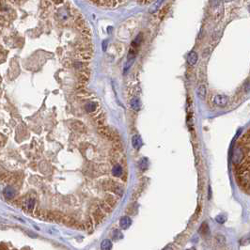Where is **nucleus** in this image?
<instances>
[{
  "label": "nucleus",
  "mask_w": 250,
  "mask_h": 250,
  "mask_svg": "<svg viewBox=\"0 0 250 250\" xmlns=\"http://www.w3.org/2000/svg\"><path fill=\"white\" fill-rule=\"evenodd\" d=\"M99 134L101 136H103L104 137L107 138V139H118V138H116V134H117V132H114V131H111L110 128H108L106 126H101L99 127Z\"/></svg>",
  "instance_id": "nucleus-1"
},
{
  "label": "nucleus",
  "mask_w": 250,
  "mask_h": 250,
  "mask_svg": "<svg viewBox=\"0 0 250 250\" xmlns=\"http://www.w3.org/2000/svg\"><path fill=\"white\" fill-rule=\"evenodd\" d=\"M22 206L26 213H32L35 206V198H24L23 199Z\"/></svg>",
  "instance_id": "nucleus-2"
},
{
  "label": "nucleus",
  "mask_w": 250,
  "mask_h": 250,
  "mask_svg": "<svg viewBox=\"0 0 250 250\" xmlns=\"http://www.w3.org/2000/svg\"><path fill=\"white\" fill-rule=\"evenodd\" d=\"M229 102V98L226 95H216L214 97V104L218 106H225Z\"/></svg>",
  "instance_id": "nucleus-3"
},
{
  "label": "nucleus",
  "mask_w": 250,
  "mask_h": 250,
  "mask_svg": "<svg viewBox=\"0 0 250 250\" xmlns=\"http://www.w3.org/2000/svg\"><path fill=\"white\" fill-rule=\"evenodd\" d=\"M93 215H94V219L97 221V223L103 222L105 220V214H104V211L102 210L101 208L96 209V211L94 212V214H93Z\"/></svg>",
  "instance_id": "nucleus-4"
},
{
  "label": "nucleus",
  "mask_w": 250,
  "mask_h": 250,
  "mask_svg": "<svg viewBox=\"0 0 250 250\" xmlns=\"http://www.w3.org/2000/svg\"><path fill=\"white\" fill-rule=\"evenodd\" d=\"M131 224H132V220H131V218L129 216H123V217L120 218V226L121 229H123V230L128 229L129 227L131 226Z\"/></svg>",
  "instance_id": "nucleus-5"
},
{
  "label": "nucleus",
  "mask_w": 250,
  "mask_h": 250,
  "mask_svg": "<svg viewBox=\"0 0 250 250\" xmlns=\"http://www.w3.org/2000/svg\"><path fill=\"white\" fill-rule=\"evenodd\" d=\"M4 196L8 199H11L15 196V189L12 186H8L4 189Z\"/></svg>",
  "instance_id": "nucleus-6"
},
{
  "label": "nucleus",
  "mask_w": 250,
  "mask_h": 250,
  "mask_svg": "<svg viewBox=\"0 0 250 250\" xmlns=\"http://www.w3.org/2000/svg\"><path fill=\"white\" fill-rule=\"evenodd\" d=\"M132 144H133V147H134L136 150L140 149V147L142 146L141 137H140L138 135L134 136H133V138H132Z\"/></svg>",
  "instance_id": "nucleus-7"
},
{
  "label": "nucleus",
  "mask_w": 250,
  "mask_h": 250,
  "mask_svg": "<svg viewBox=\"0 0 250 250\" xmlns=\"http://www.w3.org/2000/svg\"><path fill=\"white\" fill-rule=\"evenodd\" d=\"M78 81H79L80 84L86 85L89 81V74L86 73L85 70H83V72H80L79 74H78Z\"/></svg>",
  "instance_id": "nucleus-8"
},
{
  "label": "nucleus",
  "mask_w": 250,
  "mask_h": 250,
  "mask_svg": "<svg viewBox=\"0 0 250 250\" xmlns=\"http://www.w3.org/2000/svg\"><path fill=\"white\" fill-rule=\"evenodd\" d=\"M187 61L190 65H195L198 61V54L196 52H191L188 55V58H187Z\"/></svg>",
  "instance_id": "nucleus-9"
},
{
  "label": "nucleus",
  "mask_w": 250,
  "mask_h": 250,
  "mask_svg": "<svg viewBox=\"0 0 250 250\" xmlns=\"http://www.w3.org/2000/svg\"><path fill=\"white\" fill-rule=\"evenodd\" d=\"M92 57V54L90 50H81L79 54V58L83 60H89Z\"/></svg>",
  "instance_id": "nucleus-10"
},
{
  "label": "nucleus",
  "mask_w": 250,
  "mask_h": 250,
  "mask_svg": "<svg viewBox=\"0 0 250 250\" xmlns=\"http://www.w3.org/2000/svg\"><path fill=\"white\" fill-rule=\"evenodd\" d=\"M105 201L108 203L109 205H110L111 207H115L117 205V203H118V201H117V198L115 196H113V195L111 194H108L106 195V198H105Z\"/></svg>",
  "instance_id": "nucleus-11"
},
{
  "label": "nucleus",
  "mask_w": 250,
  "mask_h": 250,
  "mask_svg": "<svg viewBox=\"0 0 250 250\" xmlns=\"http://www.w3.org/2000/svg\"><path fill=\"white\" fill-rule=\"evenodd\" d=\"M206 93H207V89H206V87L204 85H200L198 89V96L201 99V100H204L205 97H206Z\"/></svg>",
  "instance_id": "nucleus-12"
},
{
  "label": "nucleus",
  "mask_w": 250,
  "mask_h": 250,
  "mask_svg": "<svg viewBox=\"0 0 250 250\" xmlns=\"http://www.w3.org/2000/svg\"><path fill=\"white\" fill-rule=\"evenodd\" d=\"M100 208L103 210L104 212L108 213V214H110L112 212V210H113V207H111L110 205H109L106 201H102L101 204H100Z\"/></svg>",
  "instance_id": "nucleus-13"
},
{
  "label": "nucleus",
  "mask_w": 250,
  "mask_h": 250,
  "mask_svg": "<svg viewBox=\"0 0 250 250\" xmlns=\"http://www.w3.org/2000/svg\"><path fill=\"white\" fill-rule=\"evenodd\" d=\"M130 105H131V107L133 109H134V110L138 111L139 109H140V101H139V99L138 98L132 99L131 103H130Z\"/></svg>",
  "instance_id": "nucleus-14"
},
{
  "label": "nucleus",
  "mask_w": 250,
  "mask_h": 250,
  "mask_svg": "<svg viewBox=\"0 0 250 250\" xmlns=\"http://www.w3.org/2000/svg\"><path fill=\"white\" fill-rule=\"evenodd\" d=\"M112 174L116 177H120L121 176L122 174V167L121 166H120L119 164H117V165L114 166L113 169H112Z\"/></svg>",
  "instance_id": "nucleus-15"
},
{
  "label": "nucleus",
  "mask_w": 250,
  "mask_h": 250,
  "mask_svg": "<svg viewBox=\"0 0 250 250\" xmlns=\"http://www.w3.org/2000/svg\"><path fill=\"white\" fill-rule=\"evenodd\" d=\"M101 248L103 250H108V249H111L112 248V244H111V241L108 240V239H105L102 242L101 244Z\"/></svg>",
  "instance_id": "nucleus-16"
},
{
  "label": "nucleus",
  "mask_w": 250,
  "mask_h": 250,
  "mask_svg": "<svg viewBox=\"0 0 250 250\" xmlns=\"http://www.w3.org/2000/svg\"><path fill=\"white\" fill-rule=\"evenodd\" d=\"M198 232L200 234H202V235H206V234L209 233V226L207 223H202V225L200 226V228L198 230Z\"/></svg>",
  "instance_id": "nucleus-17"
},
{
  "label": "nucleus",
  "mask_w": 250,
  "mask_h": 250,
  "mask_svg": "<svg viewBox=\"0 0 250 250\" xmlns=\"http://www.w3.org/2000/svg\"><path fill=\"white\" fill-rule=\"evenodd\" d=\"M73 128L76 131H79V132H84L86 130L85 125L81 121H76L75 123H73Z\"/></svg>",
  "instance_id": "nucleus-18"
},
{
  "label": "nucleus",
  "mask_w": 250,
  "mask_h": 250,
  "mask_svg": "<svg viewBox=\"0 0 250 250\" xmlns=\"http://www.w3.org/2000/svg\"><path fill=\"white\" fill-rule=\"evenodd\" d=\"M86 110H87L89 113L90 112H93V111H95V109H96V104L95 103H92V102H90V103H88L87 105H86Z\"/></svg>",
  "instance_id": "nucleus-19"
},
{
  "label": "nucleus",
  "mask_w": 250,
  "mask_h": 250,
  "mask_svg": "<svg viewBox=\"0 0 250 250\" xmlns=\"http://www.w3.org/2000/svg\"><path fill=\"white\" fill-rule=\"evenodd\" d=\"M216 242H217V244L218 245H224L226 244V239L224 237V235H222V234H217L216 237Z\"/></svg>",
  "instance_id": "nucleus-20"
},
{
  "label": "nucleus",
  "mask_w": 250,
  "mask_h": 250,
  "mask_svg": "<svg viewBox=\"0 0 250 250\" xmlns=\"http://www.w3.org/2000/svg\"><path fill=\"white\" fill-rule=\"evenodd\" d=\"M138 165H139V167L141 168L142 170L147 169V167H148V159L147 158H142L141 160H140Z\"/></svg>",
  "instance_id": "nucleus-21"
},
{
  "label": "nucleus",
  "mask_w": 250,
  "mask_h": 250,
  "mask_svg": "<svg viewBox=\"0 0 250 250\" xmlns=\"http://www.w3.org/2000/svg\"><path fill=\"white\" fill-rule=\"evenodd\" d=\"M114 149H115L116 151H118V152H121V151L123 150L121 142L119 141L118 139H116V141L114 142Z\"/></svg>",
  "instance_id": "nucleus-22"
},
{
  "label": "nucleus",
  "mask_w": 250,
  "mask_h": 250,
  "mask_svg": "<svg viewBox=\"0 0 250 250\" xmlns=\"http://www.w3.org/2000/svg\"><path fill=\"white\" fill-rule=\"evenodd\" d=\"M122 237H123V235L120 230H114V233H113V239L114 240H119V239H121Z\"/></svg>",
  "instance_id": "nucleus-23"
},
{
  "label": "nucleus",
  "mask_w": 250,
  "mask_h": 250,
  "mask_svg": "<svg viewBox=\"0 0 250 250\" xmlns=\"http://www.w3.org/2000/svg\"><path fill=\"white\" fill-rule=\"evenodd\" d=\"M86 229H87L89 231H91V230L93 229V222L91 221V219H89L87 222H86Z\"/></svg>",
  "instance_id": "nucleus-24"
},
{
  "label": "nucleus",
  "mask_w": 250,
  "mask_h": 250,
  "mask_svg": "<svg viewBox=\"0 0 250 250\" xmlns=\"http://www.w3.org/2000/svg\"><path fill=\"white\" fill-rule=\"evenodd\" d=\"M167 10H168V7H167V6H166V7L163 8L162 11H160V15H159V18H160V19L164 18V16H165V15L167 14Z\"/></svg>",
  "instance_id": "nucleus-25"
},
{
  "label": "nucleus",
  "mask_w": 250,
  "mask_h": 250,
  "mask_svg": "<svg viewBox=\"0 0 250 250\" xmlns=\"http://www.w3.org/2000/svg\"><path fill=\"white\" fill-rule=\"evenodd\" d=\"M162 1L163 0H158L157 2H156L155 4H154V6H152V9L151 10V12H154L156 10H158V7L161 5V3H162Z\"/></svg>",
  "instance_id": "nucleus-26"
},
{
  "label": "nucleus",
  "mask_w": 250,
  "mask_h": 250,
  "mask_svg": "<svg viewBox=\"0 0 250 250\" xmlns=\"http://www.w3.org/2000/svg\"><path fill=\"white\" fill-rule=\"evenodd\" d=\"M215 220H216L218 223L223 224V223L226 221V216H224V215H218V216H216Z\"/></svg>",
  "instance_id": "nucleus-27"
},
{
  "label": "nucleus",
  "mask_w": 250,
  "mask_h": 250,
  "mask_svg": "<svg viewBox=\"0 0 250 250\" xmlns=\"http://www.w3.org/2000/svg\"><path fill=\"white\" fill-rule=\"evenodd\" d=\"M105 118H103V119H100L99 120H98V126L99 127H101V126H105Z\"/></svg>",
  "instance_id": "nucleus-28"
},
{
  "label": "nucleus",
  "mask_w": 250,
  "mask_h": 250,
  "mask_svg": "<svg viewBox=\"0 0 250 250\" xmlns=\"http://www.w3.org/2000/svg\"><path fill=\"white\" fill-rule=\"evenodd\" d=\"M245 91H246V93H249V81L248 80L246 81V84H245Z\"/></svg>",
  "instance_id": "nucleus-29"
},
{
  "label": "nucleus",
  "mask_w": 250,
  "mask_h": 250,
  "mask_svg": "<svg viewBox=\"0 0 250 250\" xmlns=\"http://www.w3.org/2000/svg\"><path fill=\"white\" fill-rule=\"evenodd\" d=\"M54 2L56 3L57 5H59L61 3H63V0H54Z\"/></svg>",
  "instance_id": "nucleus-30"
},
{
  "label": "nucleus",
  "mask_w": 250,
  "mask_h": 250,
  "mask_svg": "<svg viewBox=\"0 0 250 250\" xmlns=\"http://www.w3.org/2000/svg\"><path fill=\"white\" fill-rule=\"evenodd\" d=\"M106 43H107V41H105V42H103V49H104V51L106 50Z\"/></svg>",
  "instance_id": "nucleus-31"
},
{
  "label": "nucleus",
  "mask_w": 250,
  "mask_h": 250,
  "mask_svg": "<svg viewBox=\"0 0 250 250\" xmlns=\"http://www.w3.org/2000/svg\"><path fill=\"white\" fill-rule=\"evenodd\" d=\"M0 21H1V22H5V17L3 16L2 14H0Z\"/></svg>",
  "instance_id": "nucleus-32"
},
{
  "label": "nucleus",
  "mask_w": 250,
  "mask_h": 250,
  "mask_svg": "<svg viewBox=\"0 0 250 250\" xmlns=\"http://www.w3.org/2000/svg\"><path fill=\"white\" fill-rule=\"evenodd\" d=\"M139 2H140V3H144L145 0H139Z\"/></svg>",
  "instance_id": "nucleus-33"
}]
</instances>
